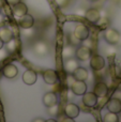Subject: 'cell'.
I'll use <instances>...</instances> for the list:
<instances>
[{"instance_id": "1", "label": "cell", "mask_w": 121, "mask_h": 122, "mask_svg": "<svg viewBox=\"0 0 121 122\" xmlns=\"http://www.w3.org/2000/svg\"><path fill=\"white\" fill-rule=\"evenodd\" d=\"M104 40L111 45H116L120 42V33L114 28H107L104 31Z\"/></svg>"}, {"instance_id": "2", "label": "cell", "mask_w": 121, "mask_h": 122, "mask_svg": "<svg viewBox=\"0 0 121 122\" xmlns=\"http://www.w3.org/2000/svg\"><path fill=\"white\" fill-rule=\"evenodd\" d=\"M92 56L91 48L87 45H81L75 49V57L79 61H87Z\"/></svg>"}, {"instance_id": "3", "label": "cell", "mask_w": 121, "mask_h": 122, "mask_svg": "<svg viewBox=\"0 0 121 122\" xmlns=\"http://www.w3.org/2000/svg\"><path fill=\"white\" fill-rule=\"evenodd\" d=\"M73 34L75 36V38H76L77 40L83 42V41L87 40V39L89 38V34H90L89 28L86 25H84V24H78V25L75 27Z\"/></svg>"}, {"instance_id": "4", "label": "cell", "mask_w": 121, "mask_h": 122, "mask_svg": "<svg viewBox=\"0 0 121 122\" xmlns=\"http://www.w3.org/2000/svg\"><path fill=\"white\" fill-rule=\"evenodd\" d=\"M90 66L93 71H101L105 67V59L101 55H92L90 57Z\"/></svg>"}, {"instance_id": "5", "label": "cell", "mask_w": 121, "mask_h": 122, "mask_svg": "<svg viewBox=\"0 0 121 122\" xmlns=\"http://www.w3.org/2000/svg\"><path fill=\"white\" fill-rule=\"evenodd\" d=\"M43 79L48 85H56L59 80V76H58L57 72L55 70L47 69L43 72Z\"/></svg>"}, {"instance_id": "6", "label": "cell", "mask_w": 121, "mask_h": 122, "mask_svg": "<svg viewBox=\"0 0 121 122\" xmlns=\"http://www.w3.org/2000/svg\"><path fill=\"white\" fill-rule=\"evenodd\" d=\"M79 112H81V108L78 107V105H76L74 103H69L64 107V115L69 118L73 119V120L78 117Z\"/></svg>"}, {"instance_id": "7", "label": "cell", "mask_w": 121, "mask_h": 122, "mask_svg": "<svg viewBox=\"0 0 121 122\" xmlns=\"http://www.w3.org/2000/svg\"><path fill=\"white\" fill-rule=\"evenodd\" d=\"M71 91L75 95H83L87 91V84L83 80H75L71 85Z\"/></svg>"}, {"instance_id": "8", "label": "cell", "mask_w": 121, "mask_h": 122, "mask_svg": "<svg viewBox=\"0 0 121 122\" xmlns=\"http://www.w3.org/2000/svg\"><path fill=\"white\" fill-rule=\"evenodd\" d=\"M81 97H83L84 105L87 106V107H94V106L96 105V103H98L99 97L94 94L93 91H92V92H87V91H86Z\"/></svg>"}, {"instance_id": "9", "label": "cell", "mask_w": 121, "mask_h": 122, "mask_svg": "<svg viewBox=\"0 0 121 122\" xmlns=\"http://www.w3.org/2000/svg\"><path fill=\"white\" fill-rule=\"evenodd\" d=\"M17 74H18V69H17L16 65L12 64V63L4 65L3 69H2V75L5 78H9V79L15 78Z\"/></svg>"}, {"instance_id": "10", "label": "cell", "mask_w": 121, "mask_h": 122, "mask_svg": "<svg viewBox=\"0 0 121 122\" xmlns=\"http://www.w3.org/2000/svg\"><path fill=\"white\" fill-rule=\"evenodd\" d=\"M23 81L28 86H32L38 80V74L33 70H26L25 73L23 74Z\"/></svg>"}, {"instance_id": "11", "label": "cell", "mask_w": 121, "mask_h": 122, "mask_svg": "<svg viewBox=\"0 0 121 122\" xmlns=\"http://www.w3.org/2000/svg\"><path fill=\"white\" fill-rule=\"evenodd\" d=\"M18 25L20 26L23 29H30V28H32L34 25L33 16L28 14V13L25 15H23V16H20L18 19Z\"/></svg>"}, {"instance_id": "12", "label": "cell", "mask_w": 121, "mask_h": 122, "mask_svg": "<svg viewBox=\"0 0 121 122\" xmlns=\"http://www.w3.org/2000/svg\"><path fill=\"white\" fill-rule=\"evenodd\" d=\"M85 17L89 23L96 24V23H99V20H100V18H101L100 11H99L98 9H93V8L89 9V10H87L85 12Z\"/></svg>"}, {"instance_id": "13", "label": "cell", "mask_w": 121, "mask_h": 122, "mask_svg": "<svg viewBox=\"0 0 121 122\" xmlns=\"http://www.w3.org/2000/svg\"><path fill=\"white\" fill-rule=\"evenodd\" d=\"M106 108L108 109V112H115V114H120L121 112V100L113 97L107 102Z\"/></svg>"}, {"instance_id": "14", "label": "cell", "mask_w": 121, "mask_h": 122, "mask_svg": "<svg viewBox=\"0 0 121 122\" xmlns=\"http://www.w3.org/2000/svg\"><path fill=\"white\" fill-rule=\"evenodd\" d=\"M43 104L46 107H51L58 104V97L55 92H47L43 97Z\"/></svg>"}, {"instance_id": "15", "label": "cell", "mask_w": 121, "mask_h": 122, "mask_svg": "<svg viewBox=\"0 0 121 122\" xmlns=\"http://www.w3.org/2000/svg\"><path fill=\"white\" fill-rule=\"evenodd\" d=\"M93 92L98 97H104L108 93V87H107V85L104 81H99L94 86Z\"/></svg>"}, {"instance_id": "16", "label": "cell", "mask_w": 121, "mask_h": 122, "mask_svg": "<svg viewBox=\"0 0 121 122\" xmlns=\"http://www.w3.org/2000/svg\"><path fill=\"white\" fill-rule=\"evenodd\" d=\"M73 77H74L75 80H83V81H86L88 79V76H89V73L88 71L83 66H77L76 69L73 71Z\"/></svg>"}, {"instance_id": "17", "label": "cell", "mask_w": 121, "mask_h": 122, "mask_svg": "<svg viewBox=\"0 0 121 122\" xmlns=\"http://www.w3.org/2000/svg\"><path fill=\"white\" fill-rule=\"evenodd\" d=\"M13 14H14L15 17H17V18H19L20 16H23V15L27 14L28 13V8L27 5H26L24 2L19 1L18 3L14 4L13 5Z\"/></svg>"}, {"instance_id": "18", "label": "cell", "mask_w": 121, "mask_h": 122, "mask_svg": "<svg viewBox=\"0 0 121 122\" xmlns=\"http://www.w3.org/2000/svg\"><path fill=\"white\" fill-rule=\"evenodd\" d=\"M0 39L2 40L3 43H9L14 39V34H13L12 30L8 27H1L0 28Z\"/></svg>"}, {"instance_id": "19", "label": "cell", "mask_w": 121, "mask_h": 122, "mask_svg": "<svg viewBox=\"0 0 121 122\" xmlns=\"http://www.w3.org/2000/svg\"><path fill=\"white\" fill-rule=\"evenodd\" d=\"M34 53L39 56H45L48 53V46L44 42H38L34 45Z\"/></svg>"}, {"instance_id": "20", "label": "cell", "mask_w": 121, "mask_h": 122, "mask_svg": "<svg viewBox=\"0 0 121 122\" xmlns=\"http://www.w3.org/2000/svg\"><path fill=\"white\" fill-rule=\"evenodd\" d=\"M78 66V62H77V59H73V58H70L64 62V70H66L68 73H73L76 67Z\"/></svg>"}, {"instance_id": "21", "label": "cell", "mask_w": 121, "mask_h": 122, "mask_svg": "<svg viewBox=\"0 0 121 122\" xmlns=\"http://www.w3.org/2000/svg\"><path fill=\"white\" fill-rule=\"evenodd\" d=\"M102 120L104 122H119V117H118V114L108 112L107 114H105L103 116Z\"/></svg>"}, {"instance_id": "22", "label": "cell", "mask_w": 121, "mask_h": 122, "mask_svg": "<svg viewBox=\"0 0 121 122\" xmlns=\"http://www.w3.org/2000/svg\"><path fill=\"white\" fill-rule=\"evenodd\" d=\"M8 44V49H9V51H14L15 49H16V43H15V41H14V39H13L12 41H10L9 43H6Z\"/></svg>"}, {"instance_id": "23", "label": "cell", "mask_w": 121, "mask_h": 122, "mask_svg": "<svg viewBox=\"0 0 121 122\" xmlns=\"http://www.w3.org/2000/svg\"><path fill=\"white\" fill-rule=\"evenodd\" d=\"M56 1H57V3L59 4L60 6H64V4H66L68 0H56Z\"/></svg>"}, {"instance_id": "24", "label": "cell", "mask_w": 121, "mask_h": 122, "mask_svg": "<svg viewBox=\"0 0 121 122\" xmlns=\"http://www.w3.org/2000/svg\"><path fill=\"white\" fill-rule=\"evenodd\" d=\"M113 97H117V99H120V100H121V91H120V90H117L115 93H114Z\"/></svg>"}, {"instance_id": "25", "label": "cell", "mask_w": 121, "mask_h": 122, "mask_svg": "<svg viewBox=\"0 0 121 122\" xmlns=\"http://www.w3.org/2000/svg\"><path fill=\"white\" fill-rule=\"evenodd\" d=\"M19 1H20V0H6V2H8L9 4H11V5H14V4L18 3Z\"/></svg>"}, {"instance_id": "26", "label": "cell", "mask_w": 121, "mask_h": 122, "mask_svg": "<svg viewBox=\"0 0 121 122\" xmlns=\"http://www.w3.org/2000/svg\"><path fill=\"white\" fill-rule=\"evenodd\" d=\"M32 121H33V122H45V119H43V118H40V117H38V118H34Z\"/></svg>"}, {"instance_id": "27", "label": "cell", "mask_w": 121, "mask_h": 122, "mask_svg": "<svg viewBox=\"0 0 121 122\" xmlns=\"http://www.w3.org/2000/svg\"><path fill=\"white\" fill-rule=\"evenodd\" d=\"M45 122H57V120L54 118H50V119H47V120H45Z\"/></svg>"}, {"instance_id": "28", "label": "cell", "mask_w": 121, "mask_h": 122, "mask_svg": "<svg viewBox=\"0 0 121 122\" xmlns=\"http://www.w3.org/2000/svg\"><path fill=\"white\" fill-rule=\"evenodd\" d=\"M3 44H4V43L2 42V40H1V39H0V49H1L2 47H3Z\"/></svg>"}, {"instance_id": "29", "label": "cell", "mask_w": 121, "mask_h": 122, "mask_svg": "<svg viewBox=\"0 0 121 122\" xmlns=\"http://www.w3.org/2000/svg\"><path fill=\"white\" fill-rule=\"evenodd\" d=\"M2 8V0H0V9Z\"/></svg>"}, {"instance_id": "30", "label": "cell", "mask_w": 121, "mask_h": 122, "mask_svg": "<svg viewBox=\"0 0 121 122\" xmlns=\"http://www.w3.org/2000/svg\"><path fill=\"white\" fill-rule=\"evenodd\" d=\"M89 1H91V2H93V1H98V0H89Z\"/></svg>"}, {"instance_id": "31", "label": "cell", "mask_w": 121, "mask_h": 122, "mask_svg": "<svg viewBox=\"0 0 121 122\" xmlns=\"http://www.w3.org/2000/svg\"><path fill=\"white\" fill-rule=\"evenodd\" d=\"M119 121H121V118H119Z\"/></svg>"}, {"instance_id": "32", "label": "cell", "mask_w": 121, "mask_h": 122, "mask_svg": "<svg viewBox=\"0 0 121 122\" xmlns=\"http://www.w3.org/2000/svg\"><path fill=\"white\" fill-rule=\"evenodd\" d=\"M120 66H121V61H120Z\"/></svg>"}]
</instances>
